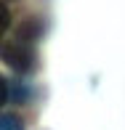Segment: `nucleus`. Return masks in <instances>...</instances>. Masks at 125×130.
I'll use <instances>...</instances> for the list:
<instances>
[{
    "label": "nucleus",
    "instance_id": "obj_1",
    "mask_svg": "<svg viewBox=\"0 0 125 130\" xmlns=\"http://www.w3.org/2000/svg\"><path fill=\"white\" fill-rule=\"evenodd\" d=\"M0 56H3V61L8 64V67H13L16 72H29L32 64H35L32 43H24V40H19V37H13L8 45H3Z\"/></svg>",
    "mask_w": 125,
    "mask_h": 130
},
{
    "label": "nucleus",
    "instance_id": "obj_2",
    "mask_svg": "<svg viewBox=\"0 0 125 130\" xmlns=\"http://www.w3.org/2000/svg\"><path fill=\"white\" fill-rule=\"evenodd\" d=\"M0 130H24V125L13 114H0Z\"/></svg>",
    "mask_w": 125,
    "mask_h": 130
},
{
    "label": "nucleus",
    "instance_id": "obj_3",
    "mask_svg": "<svg viewBox=\"0 0 125 130\" xmlns=\"http://www.w3.org/2000/svg\"><path fill=\"white\" fill-rule=\"evenodd\" d=\"M11 24V11L5 8V3H0V37L5 35V29Z\"/></svg>",
    "mask_w": 125,
    "mask_h": 130
},
{
    "label": "nucleus",
    "instance_id": "obj_4",
    "mask_svg": "<svg viewBox=\"0 0 125 130\" xmlns=\"http://www.w3.org/2000/svg\"><path fill=\"white\" fill-rule=\"evenodd\" d=\"M8 96H11V93H8V82H5V77L0 74V106L8 101Z\"/></svg>",
    "mask_w": 125,
    "mask_h": 130
}]
</instances>
